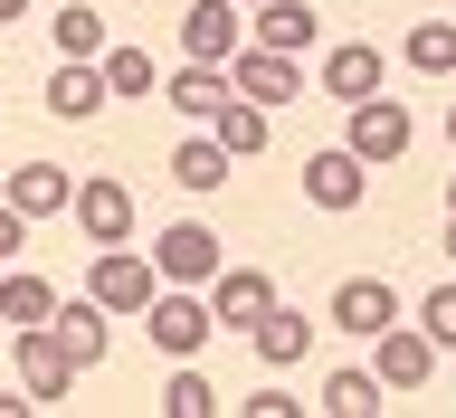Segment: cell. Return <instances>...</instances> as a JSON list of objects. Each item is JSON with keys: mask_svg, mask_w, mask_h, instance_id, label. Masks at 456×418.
<instances>
[{"mask_svg": "<svg viewBox=\"0 0 456 418\" xmlns=\"http://www.w3.org/2000/svg\"><path fill=\"white\" fill-rule=\"evenodd\" d=\"M342 114H352V124H342V152H352L362 171H390L399 152H409V134H419L399 95H362V105H342Z\"/></svg>", "mask_w": 456, "mask_h": 418, "instance_id": "obj_1", "label": "cell"}, {"mask_svg": "<svg viewBox=\"0 0 456 418\" xmlns=\"http://www.w3.org/2000/svg\"><path fill=\"white\" fill-rule=\"evenodd\" d=\"M142 333H152V352H171V362H191L200 342L219 333V314L200 305V295H181V285H152V305H142Z\"/></svg>", "mask_w": 456, "mask_h": 418, "instance_id": "obj_2", "label": "cell"}, {"mask_svg": "<svg viewBox=\"0 0 456 418\" xmlns=\"http://www.w3.org/2000/svg\"><path fill=\"white\" fill-rule=\"evenodd\" d=\"M228 86H238L248 105H266V114H276V105H295V95H305V57H285V48H256V38H248V48L228 57Z\"/></svg>", "mask_w": 456, "mask_h": 418, "instance_id": "obj_3", "label": "cell"}, {"mask_svg": "<svg viewBox=\"0 0 456 418\" xmlns=\"http://www.w3.org/2000/svg\"><path fill=\"white\" fill-rule=\"evenodd\" d=\"M238 48H248V10H238V0H191V10H181V57L228 67Z\"/></svg>", "mask_w": 456, "mask_h": 418, "instance_id": "obj_4", "label": "cell"}, {"mask_svg": "<svg viewBox=\"0 0 456 418\" xmlns=\"http://www.w3.org/2000/svg\"><path fill=\"white\" fill-rule=\"evenodd\" d=\"M228 257H219V228H200V219H181V228H162L152 238V276L162 285H209Z\"/></svg>", "mask_w": 456, "mask_h": 418, "instance_id": "obj_5", "label": "cell"}, {"mask_svg": "<svg viewBox=\"0 0 456 418\" xmlns=\"http://www.w3.org/2000/svg\"><path fill=\"white\" fill-rule=\"evenodd\" d=\"M152 257H134V238H124V248H95V276H86V295H95V305L105 314H142L152 305Z\"/></svg>", "mask_w": 456, "mask_h": 418, "instance_id": "obj_6", "label": "cell"}, {"mask_svg": "<svg viewBox=\"0 0 456 418\" xmlns=\"http://www.w3.org/2000/svg\"><path fill=\"white\" fill-rule=\"evenodd\" d=\"M67 219H77L86 238H95V248H124V238H134V191H124L114 171H95V181H77Z\"/></svg>", "mask_w": 456, "mask_h": 418, "instance_id": "obj_7", "label": "cell"}, {"mask_svg": "<svg viewBox=\"0 0 456 418\" xmlns=\"http://www.w3.org/2000/svg\"><path fill=\"white\" fill-rule=\"evenodd\" d=\"M20 390L38 399V409L77 390V362H67V342H57V324H28V333H20Z\"/></svg>", "mask_w": 456, "mask_h": 418, "instance_id": "obj_8", "label": "cell"}, {"mask_svg": "<svg viewBox=\"0 0 456 418\" xmlns=\"http://www.w3.org/2000/svg\"><path fill=\"white\" fill-rule=\"evenodd\" d=\"M399 314H409V305H399V285L390 276H342L333 285V324H342V333H390V324H399Z\"/></svg>", "mask_w": 456, "mask_h": 418, "instance_id": "obj_9", "label": "cell"}, {"mask_svg": "<svg viewBox=\"0 0 456 418\" xmlns=\"http://www.w3.org/2000/svg\"><path fill=\"white\" fill-rule=\"evenodd\" d=\"M370 342H380V362H370V371H380V390H428V371H437V342H428L409 314H399L390 333H370Z\"/></svg>", "mask_w": 456, "mask_h": 418, "instance_id": "obj_10", "label": "cell"}, {"mask_svg": "<svg viewBox=\"0 0 456 418\" xmlns=\"http://www.w3.org/2000/svg\"><path fill=\"white\" fill-rule=\"evenodd\" d=\"M114 95H105V67L95 57H57V77H48V114L57 124H95Z\"/></svg>", "mask_w": 456, "mask_h": 418, "instance_id": "obj_11", "label": "cell"}, {"mask_svg": "<svg viewBox=\"0 0 456 418\" xmlns=\"http://www.w3.org/2000/svg\"><path fill=\"white\" fill-rule=\"evenodd\" d=\"M314 86H323L333 105H362V95H380V48H370V38H342V48H323Z\"/></svg>", "mask_w": 456, "mask_h": 418, "instance_id": "obj_12", "label": "cell"}, {"mask_svg": "<svg viewBox=\"0 0 456 418\" xmlns=\"http://www.w3.org/2000/svg\"><path fill=\"white\" fill-rule=\"evenodd\" d=\"M362 191H370V171L352 162L342 143H333V152H305V200H314V209L342 219V209H362Z\"/></svg>", "mask_w": 456, "mask_h": 418, "instance_id": "obj_13", "label": "cell"}, {"mask_svg": "<svg viewBox=\"0 0 456 418\" xmlns=\"http://www.w3.org/2000/svg\"><path fill=\"white\" fill-rule=\"evenodd\" d=\"M248 38H256V48L305 57L314 38H323V20H314V0H256V10H248Z\"/></svg>", "mask_w": 456, "mask_h": 418, "instance_id": "obj_14", "label": "cell"}, {"mask_svg": "<svg viewBox=\"0 0 456 418\" xmlns=\"http://www.w3.org/2000/svg\"><path fill=\"white\" fill-rule=\"evenodd\" d=\"M266 305H276V285L256 276V266H219V276H209V314H219L228 333H248Z\"/></svg>", "mask_w": 456, "mask_h": 418, "instance_id": "obj_15", "label": "cell"}, {"mask_svg": "<svg viewBox=\"0 0 456 418\" xmlns=\"http://www.w3.org/2000/svg\"><path fill=\"white\" fill-rule=\"evenodd\" d=\"M0 200H10L20 219H57V209L77 200V181H67V171H57V162H20V171H10V191H0Z\"/></svg>", "mask_w": 456, "mask_h": 418, "instance_id": "obj_16", "label": "cell"}, {"mask_svg": "<svg viewBox=\"0 0 456 418\" xmlns=\"http://www.w3.org/2000/svg\"><path fill=\"white\" fill-rule=\"evenodd\" d=\"M209 143H219L228 162H256V152H266V105H248V95L228 86V105L209 114Z\"/></svg>", "mask_w": 456, "mask_h": 418, "instance_id": "obj_17", "label": "cell"}, {"mask_svg": "<svg viewBox=\"0 0 456 418\" xmlns=\"http://www.w3.org/2000/svg\"><path fill=\"white\" fill-rule=\"evenodd\" d=\"M248 342H256V362H266V371H295V362H305V342H314V324H305V314H285V305H266L248 324Z\"/></svg>", "mask_w": 456, "mask_h": 418, "instance_id": "obj_18", "label": "cell"}, {"mask_svg": "<svg viewBox=\"0 0 456 418\" xmlns=\"http://www.w3.org/2000/svg\"><path fill=\"white\" fill-rule=\"evenodd\" d=\"M162 105H171V114H191V124H209V114L228 105V67H200V57H181V77L162 86Z\"/></svg>", "mask_w": 456, "mask_h": 418, "instance_id": "obj_19", "label": "cell"}, {"mask_svg": "<svg viewBox=\"0 0 456 418\" xmlns=\"http://www.w3.org/2000/svg\"><path fill=\"white\" fill-rule=\"evenodd\" d=\"M48 324H57V342H67V362H77V371H95V362H105V324H114V314L95 305V295H86V305H57Z\"/></svg>", "mask_w": 456, "mask_h": 418, "instance_id": "obj_20", "label": "cell"}, {"mask_svg": "<svg viewBox=\"0 0 456 418\" xmlns=\"http://www.w3.org/2000/svg\"><path fill=\"white\" fill-rule=\"evenodd\" d=\"M171 181H181V191H191V200L228 191V152H219V143H209V134H191V143H181V152H171Z\"/></svg>", "mask_w": 456, "mask_h": 418, "instance_id": "obj_21", "label": "cell"}, {"mask_svg": "<svg viewBox=\"0 0 456 418\" xmlns=\"http://www.w3.org/2000/svg\"><path fill=\"white\" fill-rule=\"evenodd\" d=\"M48 314H57V285L48 276H0V324H10V333L48 324Z\"/></svg>", "mask_w": 456, "mask_h": 418, "instance_id": "obj_22", "label": "cell"}, {"mask_svg": "<svg viewBox=\"0 0 456 418\" xmlns=\"http://www.w3.org/2000/svg\"><path fill=\"white\" fill-rule=\"evenodd\" d=\"M399 57H409L419 77H456V20H419L399 38Z\"/></svg>", "mask_w": 456, "mask_h": 418, "instance_id": "obj_23", "label": "cell"}, {"mask_svg": "<svg viewBox=\"0 0 456 418\" xmlns=\"http://www.w3.org/2000/svg\"><path fill=\"white\" fill-rule=\"evenodd\" d=\"M57 57H105L114 38H105V10H86V0H67V10H57Z\"/></svg>", "mask_w": 456, "mask_h": 418, "instance_id": "obj_24", "label": "cell"}, {"mask_svg": "<svg viewBox=\"0 0 456 418\" xmlns=\"http://www.w3.org/2000/svg\"><path fill=\"white\" fill-rule=\"evenodd\" d=\"M219 409H228V399L209 390V381H200L191 362H181V371H171V381H162V418H219Z\"/></svg>", "mask_w": 456, "mask_h": 418, "instance_id": "obj_25", "label": "cell"}, {"mask_svg": "<svg viewBox=\"0 0 456 418\" xmlns=\"http://www.w3.org/2000/svg\"><path fill=\"white\" fill-rule=\"evenodd\" d=\"M323 409L333 418H370L380 409V371H333V381H323Z\"/></svg>", "mask_w": 456, "mask_h": 418, "instance_id": "obj_26", "label": "cell"}, {"mask_svg": "<svg viewBox=\"0 0 456 418\" xmlns=\"http://www.w3.org/2000/svg\"><path fill=\"white\" fill-rule=\"evenodd\" d=\"M95 67H105V95H152V57L142 48H105Z\"/></svg>", "mask_w": 456, "mask_h": 418, "instance_id": "obj_27", "label": "cell"}, {"mask_svg": "<svg viewBox=\"0 0 456 418\" xmlns=\"http://www.w3.org/2000/svg\"><path fill=\"white\" fill-rule=\"evenodd\" d=\"M419 333L437 342V352H456V285H437V295L419 305Z\"/></svg>", "mask_w": 456, "mask_h": 418, "instance_id": "obj_28", "label": "cell"}, {"mask_svg": "<svg viewBox=\"0 0 456 418\" xmlns=\"http://www.w3.org/2000/svg\"><path fill=\"white\" fill-rule=\"evenodd\" d=\"M295 409H305V399H285V390H248L238 399V418H295Z\"/></svg>", "mask_w": 456, "mask_h": 418, "instance_id": "obj_29", "label": "cell"}, {"mask_svg": "<svg viewBox=\"0 0 456 418\" xmlns=\"http://www.w3.org/2000/svg\"><path fill=\"white\" fill-rule=\"evenodd\" d=\"M28 248V219H20V209H10V200H0V266H10V257H20Z\"/></svg>", "mask_w": 456, "mask_h": 418, "instance_id": "obj_30", "label": "cell"}, {"mask_svg": "<svg viewBox=\"0 0 456 418\" xmlns=\"http://www.w3.org/2000/svg\"><path fill=\"white\" fill-rule=\"evenodd\" d=\"M10 20H28V0H0V29H10Z\"/></svg>", "mask_w": 456, "mask_h": 418, "instance_id": "obj_31", "label": "cell"}, {"mask_svg": "<svg viewBox=\"0 0 456 418\" xmlns=\"http://www.w3.org/2000/svg\"><path fill=\"white\" fill-rule=\"evenodd\" d=\"M447 152H456V95H447Z\"/></svg>", "mask_w": 456, "mask_h": 418, "instance_id": "obj_32", "label": "cell"}, {"mask_svg": "<svg viewBox=\"0 0 456 418\" xmlns=\"http://www.w3.org/2000/svg\"><path fill=\"white\" fill-rule=\"evenodd\" d=\"M447 219H456V181H447Z\"/></svg>", "mask_w": 456, "mask_h": 418, "instance_id": "obj_33", "label": "cell"}, {"mask_svg": "<svg viewBox=\"0 0 456 418\" xmlns=\"http://www.w3.org/2000/svg\"><path fill=\"white\" fill-rule=\"evenodd\" d=\"M447 257H456V219H447Z\"/></svg>", "mask_w": 456, "mask_h": 418, "instance_id": "obj_34", "label": "cell"}, {"mask_svg": "<svg viewBox=\"0 0 456 418\" xmlns=\"http://www.w3.org/2000/svg\"><path fill=\"white\" fill-rule=\"evenodd\" d=\"M238 10H256V0H238Z\"/></svg>", "mask_w": 456, "mask_h": 418, "instance_id": "obj_35", "label": "cell"}]
</instances>
